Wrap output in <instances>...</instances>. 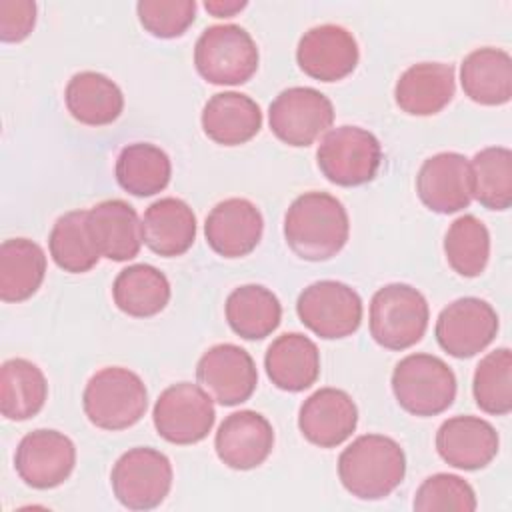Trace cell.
Wrapping results in <instances>:
<instances>
[{"label": "cell", "mask_w": 512, "mask_h": 512, "mask_svg": "<svg viewBox=\"0 0 512 512\" xmlns=\"http://www.w3.org/2000/svg\"><path fill=\"white\" fill-rule=\"evenodd\" d=\"M348 236V212L328 192H304L286 210L284 238L288 248L302 260L324 262L334 258L346 246Z\"/></svg>", "instance_id": "obj_1"}, {"label": "cell", "mask_w": 512, "mask_h": 512, "mask_svg": "<svg viewBox=\"0 0 512 512\" xmlns=\"http://www.w3.org/2000/svg\"><path fill=\"white\" fill-rule=\"evenodd\" d=\"M406 454L402 446L382 434H362L338 458L342 486L360 500H382L404 480Z\"/></svg>", "instance_id": "obj_2"}, {"label": "cell", "mask_w": 512, "mask_h": 512, "mask_svg": "<svg viewBox=\"0 0 512 512\" xmlns=\"http://www.w3.org/2000/svg\"><path fill=\"white\" fill-rule=\"evenodd\" d=\"M82 408L96 428L126 430L146 414L148 390L136 372L122 366H106L86 382Z\"/></svg>", "instance_id": "obj_3"}, {"label": "cell", "mask_w": 512, "mask_h": 512, "mask_svg": "<svg viewBox=\"0 0 512 512\" xmlns=\"http://www.w3.org/2000/svg\"><path fill=\"white\" fill-rule=\"evenodd\" d=\"M260 54L254 38L238 24H214L202 30L194 46L198 74L216 86H238L258 70Z\"/></svg>", "instance_id": "obj_4"}, {"label": "cell", "mask_w": 512, "mask_h": 512, "mask_svg": "<svg viewBox=\"0 0 512 512\" xmlns=\"http://www.w3.org/2000/svg\"><path fill=\"white\" fill-rule=\"evenodd\" d=\"M428 320V302L410 284H386L370 300V336L386 350H406L418 344Z\"/></svg>", "instance_id": "obj_5"}, {"label": "cell", "mask_w": 512, "mask_h": 512, "mask_svg": "<svg viewBox=\"0 0 512 512\" xmlns=\"http://www.w3.org/2000/svg\"><path fill=\"white\" fill-rule=\"evenodd\" d=\"M392 392L400 408L414 416L446 412L456 398L452 368L432 354H408L392 370Z\"/></svg>", "instance_id": "obj_6"}, {"label": "cell", "mask_w": 512, "mask_h": 512, "mask_svg": "<svg viewBox=\"0 0 512 512\" xmlns=\"http://www.w3.org/2000/svg\"><path fill=\"white\" fill-rule=\"evenodd\" d=\"M316 162L328 182L344 188L362 186L378 174L382 146L372 132L346 124L324 134L316 150Z\"/></svg>", "instance_id": "obj_7"}, {"label": "cell", "mask_w": 512, "mask_h": 512, "mask_svg": "<svg viewBox=\"0 0 512 512\" xmlns=\"http://www.w3.org/2000/svg\"><path fill=\"white\" fill-rule=\"evenodd\" d=\"M174 480L166 454L150 446H136L124 452L110 472L116 500L128 510H152L170 494Z\"/></svg>", "instance_id": "obj_8"}, {"label": "cell", "mask_w": 512, "mask_h": 512, "mask_svg": "<svg viewBox=\"0 0 512 512\" xmlns=\"http://www.w3.org/2000/svg\"><path fill=\"white\" fill-rule=\"evenodd\" d=\"M296 312L300 322L316 336L340 340L360 328L362 298L344 282L318 280L300 292Z\"/></svg>", "instance_id": "obj_9"}, {"label": "cell", "mask_w": 512, "mask_h": 512, "mask_svg": "<svg viewBox=\"0 0 512 512\" xmlns=\"http://www.w3.org/2000/svg\"><path fill=\"white\" fill-rule=\"evenodd\" d=\"M216 410L212 398L200 384L178 382L168 386L156 400L152 422L160 438L170 444L188 446L204 440L212 430Z\"/></svg>", "instance_id": "obj_10"}, {"label": "cell", "mask_w": 512, "mask_h": 512, "mask_svg": "<svg viewBox=\"0 0 512 512\" xmlns=\"http://www.w3.org/2000/svg\"><path fill=\"white\" fill-rule=\"evenodd\" d=\"M272 134L294 148L314 144L334 122V106L326 94L310 86L282 90L268 108Z\"/></svg>", "instance_id": "obj_11"}, {"label": "cell", "mask_w": 512, "mask_h": 512, "mask_svg": "<svg viewBox=\"0 0 512 512\" xmlns=\"http://www.w3.org/2000/svg\"><path fill=\"white\" fill-rule=\"evenodd\" d=\"M498 332V314L482 298L464 296L450 302L436 320V340L454 358H472L492 344Z\"/></svg>", "instance_id": "obj_12"}, {"label": "cell", "mask_w": 512, "mask_h": 512, "mask_svg": "<svg viewBox=\"0 0 512 512\" xmlns=\"http://www.w3.org/2000/svg\"><path fill=\"white\" fill-rule=\"evenodd\" d=\"M74 464V442L64 432L48 428L28 432L14 454L16 474L26 486L36 490H50L64 484Z\"/></svg>", "instance_id": "obj_13"}, {"label": "cell", "mask_w": 512, "mask_h": 512, "mask_svg": "<svg viewBox=\"0 0 512 512\" xmlns=\"http://www.w3.org/2000/svg\"><path fill=\"white\" fill-rule=\"evenodd\" d=\"M198 384L222 406L246 402L258 384L252 356L238 344L222 342L208 348L196 364Z\"/></svg>", "instance_id": "obj_14"}, {"label": "cell", "mask_w": 512, "mask_h": 512, "mask_svg": "<svg viewBox=\"0 0 512 512\" xmlns=\"http://www.w3.org/2000/svg\"><path fill=\"white\" fill-rule=\"evenodd\" d=\"M360 50L354 34L338 24H320L306 30L296 48L300 70L320 82H338L358 66Z\"/></svg>", "instance_id": "obj_15"}, {"label": "cell", "mask_w": 512, "mask_h": 512, "mask_svg": "<svg viewBox=\"0 0 512 512\" xmlns=\"http://www.w3.org/2000/svg\"><path fill=\"white\" fill-rule=\"evenodd\" d=\"M420 202L436 214H454L472 202L470 162L458 152H438L424 160L416 176Z\"/></svg>", "instance_id": "obj_16"}, {"label": "cell", "mask_w": 512, "mask_h": 512, "mask_svg": "<svg viewBox=\"0 0 512 512\" xmlns=\"http://www.w3.org/2000/svg\"><path fill=\"white\" fill-rule=\"evenodd\" d=\"M358 424V408L352 396L340 388H320L310 394L298 412L302 436L320 448H336L346 442Z\"/></svg>", "instance_id": "obj_17"}, {"label": "cell", "mask_w": 512, "mask_h": 512, "mask_svg": "<svg viewBox=\"0 0 512 512\" xmlns=\"http://www.w3.org/2000/svg\"><path fill=\"white\" fill-rule=\"evenodd\" d=\"M214 448L220 462L232 470L258 468L274 448L272 424L254 410L232 412L218 426Z\"/></svg>", "instance_id": "obj_18"}, {"label": "cell", "mask_w": 512, "mask_h": 512, "mask_svg": "<svg viewBox=\"0 0 512 512\" xmlns=\"http://www.w3.org/2000/svg\"><path fill=\"white\" fill-rule=\"evenodd\" d=\"M264 218L246 198H226L206 216L204 236L208 246L224 258L248 256L260 242Z\"/></svg>", "instance_id": "obj_19"}, {"label": "cell", "mask_w": 512, "mask_h": 512, "mask_svg": "<svg viewBox=\"0 0 512 512\" xmlns=\"http://www.w3.org/2000/svg\"><path fill=\"white\" fill-rule=\"evenodd\" d=\"M500 438L496 428L478 416H452L436 432L440 458L458 470L486 468L498 454Z\"/></svg>", "instance_id": "obj_20"}, {"label": "cell", "mask_w": 512, "mask_h": 512, "mask_svg": "<svg viewBox=\"0 0 512 512\" xmlns=\"http://www.w3.org/2000/svg\"><path fill=\"white\" fill-rule=\"evenodd\" d=\"M456 92L452 64L418 62L406 68L396 86L394 102L410 116H434L444 110Z\"/></svg>", "instance_id": "obj_21"}, {"label": "cell", "mask_w": 512, "mask_h": 512, "mask_svg": "<svg viewBox=\"0 0 512 512\" xmlns=\"http://www.w3.org/2000/svg\"><path fill=\"white\" fill-rule=\"evenodd\" d=\"M88 230L100 256L126 262L138 256L142 248V220L136 210L120 198L94 204L88 210Z\"/></svg>", "instance_id": "obj_22"}, {"label": "cell", "mask_w": 512, "mask_h": 512, "mask_svg": "<svg viewBox=\"0 0 512 512\" xmlns=\"http://www.w3.org/2000/svg\"><path fill=\"white\" fill-rule=\"evenodd\" d=\"M264 368L276 388L302 392L320 376L318 346L300 332L280 334L266 350Z\"/></svg>", "instance_id": "obj_23"}, {"label": "cell", "mask_w": 512, "mask_h": 512, "mask_svg": "<svg viewBox=\"0 0 512 512\" xmlns=\"http://www.w3.org/2000/svg\"><path fill=\"white\" fill-rule=\"evenodd\" d=\"M202 130L220 146H240L262 128L260 106L242 92H218L202 108Z\"/></svg>", "instance_id": "obj_24"}, {"label": "cell", "mask_w": 512, "mask_h": 512, "mask_svg": "<svg viewBox=\"0 0 512 512\" xmlns=\"http://www.w3.org/2000/svg\"><path fill=\"white\" fill-rule=\"evenodd\" d=\"M142 240L158 256H182L196 240L192 208L174 196L152 202L142 216Z\"/></svg>", "instance_id": "obj_25"}, {"label": "cell", "mask_w": 512, "mask_h": 512, "mask_svg": "<svg viewBox=\"0 0 512 512\" xmlns=\"http://www.w3.org/2000/svg\"><path fill=\"white\" fill-rule=\"evenodd\" d=\"M464 94L482 106H502L512 98V58L502 48H476L460 66Z\"/></svg>", "instance_id": "obj_26"}, {"label": "cell", "mask_w": 512, "mask_h": 512, "mask_svg": "<svg viewBox=\"0 0 512 512\" xmlns=\"http://www.w3.org/2000/svg\"><path fill=\"white\" fill-rule=\"evenodd\" d=\"M64 100L72 118L86 126L112 124L124 110L120 86L94 70L74 74L66 84Z\"/></svg>", "instance_id": "obj_27"}, {"label": "cell", "mask_w": 512, "mask_h": 512, "mask_svg": "<svg viewBox=\"0 0 512 512\" xmlns=\"http://www.w3.org/2000/svg\"><path fill=\"white\" fill-rule=\"evenodd\" d=\"M228 326L244 340H262L270 336L282 320L278 296L260 284L234 288L224 304Z\"/></svg>", "instance_id": "obj_28"}, {"label": "cell", "mask_w": 512, "mask_h": 512, "mask_svg": "<svg viewBox=\"0 0 512 512\" xmlns=\"http://www.w3.org/2000/svg\"><path fill=\"white\" fill-rule=\"evenodd\" d=\"M46 276V254L28 238H10L0 246V298L24 302L32 298Z\"/></svg>", "instance_id": "obj_29"}, {"label": "cell", "mask_w": 512, "mask_h": 512, "mask_svg": "<svg viewBox=\"0 0 512 512\" xmlns=\"http://www.w3.org/2000/svg\"><path fill=\"white\" fill-rule=\"evenodd\" d=\"M48 398L44 372L26 358H10L0 368V412L4 418L24 422L36 416Z\"/></svg>", "instance_id": "obj_30"}, {"label": "cell", "mask_w": 512, "mask_h": 512, "mask_svg": "<svg viewBox=\"0 0 512 512\" xmlns=\"http://www.w3.org/2000/svg\"><path fill=\"white\" fill-rule=\"evenodd\" d=\"M112 298L120 312L132 318H150L170 302V282L164 272L150 264H132L118 272Z\"/></svg>", "instance_id": "obj_31"}, {"label": "cell", "mask_w": 512, "mask_h": 512, "mask_svg": "<svg viewBox=\"0 0 512 512\" xmlns=\"http://www.w3.org/2000/svg\"><path fill=\"white\" fill-rule=\"evenodd\" d=\"M116 180L132 196H154L162 192L172 176L168 154L150 144L134 142L120 150L116 158Z\"/></svg>", "instance_id": "obj_32"}, {"label": "cell", "mask_w": 512, "mask_h": 512, "mask_svg": "<svg viewBox=\"0 0 512 512\" xmlns=\"http://www.w3.org/2000/svg\"><path fill=\"white\" fill-rule=\"evenodd\" d=\"M48 248L56 266L64 272L84 274L92 270L100 260V252L88 230V210L62 214L50 230Z\"/></svg>", "instance_id": "obj_33"}, {"label": "cell", "mask_w": 512, "mask_h": 512, "mask_svg": "<svg viewBox=\"0 0 512 512\" xmlns=\"http://www.w3.org/2000/svg\"><path fill=\"white\" fill-rule=\"evenodd\" d=\"M472 198L488 210H508L512 204V152L488 146L470 160Z\"/></svg>", "instance_id": "obj_34"}, {"label": "cell", "mask_w": 512, "mask_h": 512, "mask_svg": "<svg viewBox=\"0 0 512 512\" xmlns=\"http://www.w3.org/2000/svg\"><path fill=\"white\" fill-rule=\"evenodd\" d=\"M444 254L456 274L464 278L480 276L490 258V232L484 222L474 214L458 216L446 230Z\"/></svg>", "instance_id": "obj_35"}, {"label": "cell", "mask_w": 512, "mask_h": 512, "mask_svg": "<svg viewBox=\"0 0 512 512\" xmlns=\"http://www.w3.org/2000/svg\"><path fill=\"white\" fill-rule=\"evenodd\" d=\"M476 406L492 416H506L512 410V352L496 348L476 366L472 378Z\"/></svg>", "instance_id": "obj_36"}, {"label": "cell", "mask_w": 512, "mask_h": 512, "mask_svg": "<svg viewBox=\"0 0 512 512\" xmlns=\"http://www.w3.org/2000/svg\"><path fill=\"white\" fill-rule=\"evenodd\" d=\"M414 510L418 512H436V510H456L472 512L476 510L474 488L460 476L438 472L428 476L416 490Z\"/></svg>", "instance_id": "obj_37"}, {"label": "cell", "mask_w": 512, "mask_h": 512, "mask_svg": "<svg viewBox=\"0 0 512 512\" xmlns=\"http://www.w3.org/2000/svg\"><path fill=\"white\" fill-rule=\"evenodd\" d=\"M136 14L146 32L156 38H178L182 36L196 18L194 0H140Z\"/></svg>", "instance_id": "obj_38"}, {"label": "cell", "mask_w": 512, "mask_h": 512, "mask_svg": "<svg viewBox=\"0 0 512 512\" xmlns=\"http://www.w3.org/2000/svg\"><path fill=\"white\" fill-rule=\"evenodd\" d=\"M36 24V4L32 0L0 2V40L22 42Z\"/></svg>", "instance_id": "obj_39"}, {"label": "cell", "mask_w": 512, "mask_h": 512, "mask_svg": "<svg viewBox=\"0 0 512 512\" xmlns=\"http://www.w3.org/2000/svg\"><path fill=\"white\" fill-rule=\"evenodd\" d=\"M246 0H206L204 8L216 18H228L246 8Z\"/></svg>", "instance_id": "obj_40"}]
</instances>
